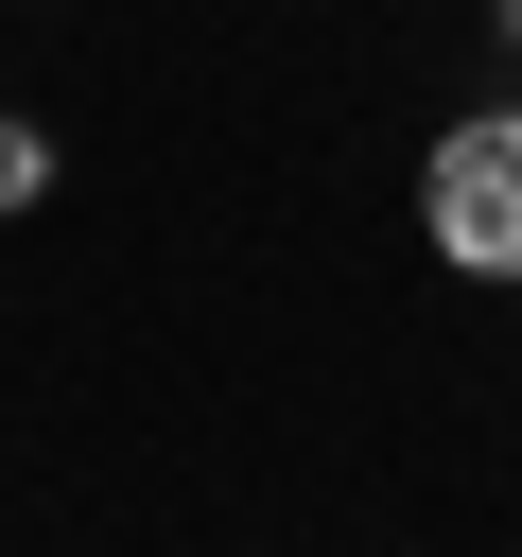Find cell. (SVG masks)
I'll return each instance as SVG.
<instances>
[{
  "instance_id": "cell-2",
  "label": "cell",
  "mask_w": 522,
  "mask_h": 557,
  "mask_svg": "<svg viewBox=\"0 0 522 557\" xmlns=\"http://www.w3.org/2000/svg\"><path fill=\"white\" fill-rule=\"evenodd\" d=\"M35 174H52V157H35V122H0V209H35Z\"/></svg>"
},
{
  "instance_id": "cell-1",
  "label": "cell",
  "mask_w": 522,
  "mask_h": 557,
  "mask_svg": "<svg viewBox=\"0 0 522 557\" xmlns=\"http://www.w3.org/2000/svg\"><path fill=\"white\" fill-rule=\"evenodd\" d=\"M418 209H435V244L470 278H522V122H452L435 174H418Z\"/></svg>"
},
{
  "instance_id": "cell-3",
  "label": "cell",
  "mask_w": 522,
  "mask_h": 557,
  "mask_svg": "<svg viewBox=\"0 0 522 557\" xmlns=\"http://www.w3.org/2000/svg\"><path fill=\"white\" fill-rule=\"evenodd\" d=\"M487 17H505V35H522V0H487Z\"/></svg>"
}]
</instances>
